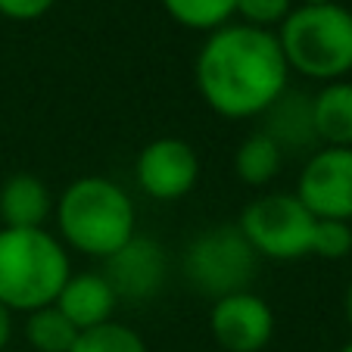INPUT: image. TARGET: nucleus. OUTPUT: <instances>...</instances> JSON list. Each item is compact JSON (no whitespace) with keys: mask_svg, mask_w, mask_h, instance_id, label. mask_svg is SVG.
<instances>
[{"mask_svg":"<svg viewBox=\"0 0 352 352\" xmlns=\"http://www.w3.org/2000/svg\"><path fill=\"white\" fill-rule=\"evenodd\" d=\"M134 178L150 199L172 203V199L187 197L197 187L199 156L181 138H156L138 153Z\"/></svg>","mask_w":352,"mask_h":352,"instance_id":"obj_8","label":"nucleus"},{"mask_svg":"<svg viewBox=\"0 0 352 352\" xmlns=\"http://www.w3.org/2000/svg\"><path fill=\"white\" fill-rule=\"evenodd\" d=\"M69 274V250L47 228H0V302L10 312L54 306Z\"/></svg>","mask_w":352,"mask_h":352,"instance_id":"obj_3","label":"nucleus"},{"mask_svg":"<svg viewBox=\"0 0 352 352\" xmlns=\"http://www.w3.org/2000/svg\"><path fill=\"white\" fill-rule=\"evenodd\" d=\"M197 91L221 119H259L287 91L290 66L278 34L243 22H228L212 32L193 63Z\"/></svg>","mask_w":352,"mask_h":352,"instance_id":"obj_1","label":"nucleus"},{"mask_svg":"<svg viewBox=\"0 0 352 352\" xmlns=\"http://www.w3.org/2000/svg\"><path fill=\"white\" fill-rule=\"evenodd\" d=\"M290 13H293V0H237V13L234 16H240L243 25L274 32Z\"/></svg>","mask_w":352,"mask_h":352,"instance_id":"obj_20","label":"nucleus"},{"mask_svg":"<svg viewBox=\"0 0 352 352\" xmlns=\"http://www.w3.org/2000/svg\"><path fill=\"white\" fill-rule=\"evenodd\" d=\"M312 122L321 146H352V81H327L312 97Z\"/></svg>","mask_w":352,"mask_h":352,"instance_id":"obj_14","label":"nucleus"},{"mask_svg":"<svg viewBox=\"0 0 352 352\" xmlns=\"http://www.w3.org/2000/svg\"><path fill=\"white\" fill-rule=\"evenodd\" d=\"M56 0H0V16L13 22H34L54 10Z\"/></svg>","mask_w":352,"mask_h":352,"instance_id":"obj_21","label":"nucleus"},{"mask_svg":"<svg viewBox=\"0 0 352 352\" xmlns=\"http://www.w3.org/2000/svg\"><path fill=\"white\" fill-rule=\"evenodd\" d=\"M256 268H259V256L246 243L237 225L209 228L187 246L184 253V274L190 280V287L212 299L250 290Z\"/></svg>","mask_w":352,"mask_h":352,"instance_id":"obj_6","label":"nucleus"},{"mask_svg":"<svg viewBox=\"0 0 352 352\" xmlns=\"http://www.w3.org/2000/svg\"><path fill=\"white\" fill-rule=\"evenodd\" d=\"M340 352H352V340H349V343H346V346H343V349H340Z\"/></svg>","mask_w":352,"mask_h":352,"instance_id":"obj_25","label":"nucleus"},{"mask_svg":"<svg viewBox=\"0 0 352 352\" xmlns=\"http://www.w3.org/2000/svg\"><path fill=\"white\" fill-rule=\"evenodd\" d=\"M54 193L38 175L16 172L0 184V221L3 228H44L54 215Z\"/></svg>","mask_w":352,"mask_h":352,"instance_id":"obj_13","label":"nucleus"},{"mask_svg":"<svg viewBox=\"0 0 352 352\" xmlns=\"http://www.w3.org/2000/svg\"><path fill=\"white\" fill-rule=\"evenodd\" d=\"M284 166L280 146L265 131H253L240 140L234 153V172L246 187H268Z\"/></svg>","mask_w":352,"mask_h":352,"instance_id":"obj_15","label":"nucleus"},{"mask_svg":"<svg viewBox=\"0 0 352 352\" xmlns=\"http://www.w3.org/2000/svg\"><path fill=\"white\" fill-rule=\"evenodd\" d=\"M54 215L63 246H72L94 259H109L116 250H122L134 237L138 221L125 187L103 175H85L72 181L56 199Z\"/></svg>","mask_w":352,"mask_h":352,"instance_id":"obj_2","label":"nucleus"},{"mask_svg":"<svg viewBox=\"0 0 352 352\" xmlns=\"http://www.w3.org/2000/svg\"><path fill=\"white\" fill-rule=\"evenodd\" d=\"M349 253H352V225L349 221H331V219L315 221L309 256L333 262V259H346Z\"/></svg>","mask_w":352,"mask_h":352,"instance_id":"obj_19","label":"nucleus"},{"mask_svg":"<svg viewBox=\"0 0 352 352\" xmlns=\"http://www.w3.org/2000/svg\"><path fill=\"white\" fill-rule=\"evenodd\" d=\"M293 193L315 219L352 221V146H318L309 153Z\"/></svg>","mask_w":352,"mask_h":352,"instance_id":"obj_7","label":"nucleus"},{"mask_svg":"<svg viewBox=\"0 0 352 352\" xmlns=\"http://www.w3.org/2000/svg\"><path fill=\"white\" fill-rule=\"evenodd\" d=\"M262 119H265V125L259 131H265L280 146V153H299V150H312L315 153L321 146L312 122V97H302V94L287 87L262 113Z\"/></svg>","mask_w":352,"mask_h":352,"instance_id":"obj_12","label":"nucleus"},{"mask_svg":"<svg viewBox=\"0 0 352 352\" xmlns=\"http://www.w3.org/2000/svg\"><path fill=\"white\" fill-rule=\"evenodd\" d=\"M346 318H349V324H352V287H349V293H346Z\"/></svg>","mask_w":352,"mask_h":352,"instance_id":"obj_23","label":"nucleus"},{"mask_svg":"<svg viewBox=\"0 0 352 352\" xmlns=\"http://www.w3.org/2000/svg\"><path fill=\"white\" fill-rule=\"evenodd\" d=\"M103 278L116 290L119 299L144 302L162 290L168 278V256L162 243L134 234L122 250H116L109 259H103Z\"/></svg>","mask_w":352,"mask_h":352,"instance_id":"obj_10","label":"nucleus"},{"mask_svg":"<svg viewBox=\"0 0 352 352\" xmlns=\"http://www.w3.org/2000/svg\"><path fill=\"white\" fill-rule=\"evenodd\" d=\"M315 221L318 219L302 206V199L296 193L272 190L256 197L240 212L237 228L259 259L293 262L309 256V250H312Z\"/></svg>","mask_w":352,"mask_h":352,"instance_id":"obj_5","label":"nucleus"},{"mask_svg":"<svg viewBox=\"0 0 352 352\" xmlns=\"http://www.w3.org/2000/svg\"><path fill=\"white\" fill-rule=\"evenodd\" d=\"M54 306L60 309L78 331H87V327L113 321L119 296H116V290L109 287V280L103 278V272H78V274L72 272L69 280L63 284Z\"/></svg>","mask_w":352,"mask_h":352,"instance_id":"obj_11","label":"nucleus"},{"mask_svg":"<svg viewBox=\"0 0 352 352\" xmlns=\"http://www.w3.org/2000/svg\"><path fill=\"white\" fill-rule=\"evenodd\" d=\"M10 337H13V312L0 302V352L7 349Z\"/></svg>","mask_w":352,"mask_h":352,"instance_id":"obj_22","label":"nucleus"},{"mask_svg":"<svg viewBox=\"0 0 352 352\" xmlns=\"http://www.w3.org/2000/svg\"><path fill=\"white\" fill-rule=\"evenodd\" d=\"M209 331L221 352H262L274 337V312L253 290L215 299Z\"/></svg>","mask_w":352,"mask_h":352,"instance_id":"obj_9","label":"nucleus"},{"mask_svg":"<svg viewBox=\"0 0 352 352\" xmlns=\"http://www.w3.org/2000/svg\"><path fill=\"white\" fill-rule=\"evenodd\" d=\"M306 7H321V3H337V0H302Z\"/></svg>","mask_w":352,"mask_h":352,"instance_id":"obj_24","label":"nucleus"},{"mask_svg":"<svg viewBox=\"0 0 352 352\" xmlns=\"http://www.w3.org/2000/svg\"><path fill=\"white\" fill-rule=\"evenodd\" d=\"M78 337V327L66 318L56 306H44L28 312L25 321V340L38 352H69Z\"/></svg>","mask_w":352,"mask_h":352,"instance_id":"obj_17","label":"nucleus"},{"mask_svg":"<svg viewBox=\"0 0 352 352\" xmlns=\"http://www.w3.org/2000/svg\"><path fill=\"white\" fill-rule=\"evenodd\" d=\"M274 34L290 72L324 85L352 72V10L343 3H299Z\"/></svg>","mask_w":352,"mask_h":352,"instance_id":"obj_4","label":"nucleus"},{"mask_svg":"<svg viewBox=\"0 0 352 352\" xmlns=\"http://www.w3.org/2000/svg\"><path fill=\"white\" fill-rule=\"evenodd\" d=\"M69 352H150V349H146L144 337L138 331H131L128 324H119V321H107V324L78 331Z\"/></svg>","mask_w":352,"mask_h":352,"instance_id":"obj_18","label":"nucleus"},{"mask_svg":"<svg viewBox=\"0 0 352 352\" xmlns=\"http://www.w3.org/2000/svg\"><path fill=\"white\" fill-rule=\"evenodd\" d=\"M166 13L187 32H219L234 19L237 0H162Z\"/></svg>","mask_w":352,"mask_h":352,"instance_id":"obj_16","label":"nucleus"}]
</instances>
